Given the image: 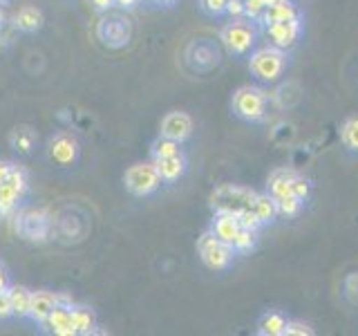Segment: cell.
I'll list each match as a JSON object with an SVG mask.
<instances>
[{
    "instance_id": "36",
    "label": "cell",
    "mask_w": 358,
    "mask_h": 336,
    "mask_svg": "<svg viewBox=\"0 0 358 336\" xmlns=\"http://www.w3.org/2000/svg\"><path fill=\"white\" fill-rule=\"evenodd\" d=\"M90 3H92V7L99 9V11H108L112 5H117L115 0H90Z\"/></svg>"
},
{
    "instance_id": "2",
    "label": "cell",
    "mask_w": 358,
    "mask_h": 336,
    "mask_svg": "<svg viewBox=\"0 0 358 336\" xmlns=\"http://www.w3.org/2000/svg\"><path fill=\"white\" fill-rule=\"evenodd\" d=\"M257 41V27L255 20L249 18H233L229 25L222 29V43L233 56H246L251 54Z\"/></svg>"
},
{
    "instance_id": "31",
    "label": "cell",
    "mask_w": 358,
    "mask_h": 336,
    "mask_svg": "<svg viewBox=\"0 0 358 336\" xmlns=\"http://www.w3.org/2000/svg\"><path fill=\"white\" fill-rule=\"evenodd\" d=\"M313 334V328L302 321H289L287 323V330H285V336H311Z\"/></svg>"
},
{
    "instance_id": "9",
    "label": "cell",
    "mask_w": 358,
    "mask_h": 336,
    "mask_svg": "<svg viewBox=\"0 0 358 336\" xmlns=\"http://www.w3.org/2000/svg\"><path fill=\"white\" fill-rule=\"evenodd\" d=\"M41 325L56 336H76V328L72 323V307L56 305L54 312Z\"/></svg>"
},
{
    "instance_id": "38",
    "label": "cell",
    "mask_w": 358,
    "mask_h": 336,
    "mask_svg": "<svg viewBox=\"0 0 358 336\" xmlns=\"http://www.w3.org/2000/svg\"><path fill=\"white\" fill-rule=\"evenodd\" d=\"M117 5H121V7H126V9H130V7H134L139 3V0H115Z\"/></svg>"
},
{
    "instance_id": "34",
    "label": "cell",
    "mask_w": 358,
    "mask_h": 336,
    "mask_svg": "<svg viewBox=\"0 0 358 336\" xmlns=\"http://www.w3.org/2000/svg\"><path fill=\"white\" fill-rule=\"evenodd\" d=\"M14 309H11V294H9V287L7 289H0V318H9Z\"/></svg>"
},
{
    "instance_id": "24",
    "label": "cell",
    "mask_w": 358,
    "mask_h": 336,
    "mask_svg": "<svg viewBox=\"0 0 358 336\" xmlns=\"http://www.w3.org/2000/svg\"><path fill=\"white\" fill-rule=\"evenodd\" d=\"M257 246V233L255 231H249V229H240V233L235 235L233 240V249L235 253H249Z\"/></svg>"
},
{
    "instance_id": "37",
    "label": "cell",
    "mask_w": 358,
    "mask_h": 336,
    "mask_svg": "<svg viewBox=\"0 0 358 336\" xmlns=\"http://www.w3.org/2000/svg\"><path fill=\"white\" fill-rule=\"evenodd\" d=\"M9 168H11V164H7V162H0V184H3V182H7Z\"/></svg>"
},
{
    "instance_id": "17",
    "label": "cell",
    "mask_w": 358,
    "mask_h": 336,
    "mask_svg": "<svg viewBox=\"0 0 358 336\" xmlns=\"http://www.w3.org/2000/svg\"><path fill=\"white\" fill-rule=\"evenodd\" d=\"M251 209L257 213V218H260L264 224H273L275 218L280 216L278 202L273 200L271 193H255V197H253V206H251Z\"/></svg>"
},
{
    "instance_id": "3",
    "label": "cell",
    "mask_w": 358,
    "mask_h": 336,
    "mask_svg": "<svg viewBox=\"0 0 358 336\" xmlns=\"http://www.w3.org/2000/svg\"><path fill=\"white\" fill-rule=\"evenodd\" d=\"M197 253L199 260L204 262L213 272H227L235 260V249L233 244L220 240L213 231H206L201 238L197 240Z\"/></svg>"
},
{
    "instance_id": "14",
    "label": "cell",
    "mask_w": 358,
    "mask_h": 336,
    "mask_svg": "<svg viewBox=\"0 0 358 336\" xmlns=\"http://www.w3.org/2000/svg\"><path fill=\"white\" fill-rule=\"evenodd\" d=\"M289 318L280 309L264 312L260 321H257V334L260 336H285Z\"/></svg>"
},
{
    "instance_id": "29",
    "label": "cell",
    "mask_w": 358,
    "mask_h": 336,
    "mask_svg": "<svg viewBox=\"0 0 358 336\" xmlns=\"http://www.w3.org/2000/svg\"><path fill=\"white\" fill-rule=\"evenodd\" d=\"M240 224H242V229H249V231H255V233H260V229L264 227V222L257 218V213L253 209H246L240 213Z\"/></svg>"
},
{
    "instance_id": "25",
    "label": "cell",
    "mask_w": 358,
    "mask_h": 336,
    "mask_svg": "<svg viewBox=\"0 0 358 336\" xmlns=\"http://www.w3.org/2000/svg\"><path fill=\"white\" fill-rule=\"evenodd\" d=\"M289 186H291V193H294L298 200L302 202H309L311 197V184H309V179H305L300 173L296 171H291L289 175Z\"/></svg>"
},
{
    "instance_id": "18",
    "label": "cell",
    "mask_w": 358,
    "mask_h": 336,
    "mask_svg": "<svg viewBox=\"0 0 358 336\" xmlns=\"http://www.w3.org/2000/svg\"><path fill=\"white\" fill-rule=\"evenodd\" d=\"M16 27L22 31H36L43 27V14L36 7H22L16 14Z\"/></svg>"
},
{
    "instance_id": "22",
    "label": "cell",
    "mask_w": 358,
    "mask_h": 336,
    "mask_svg": "<svg viewBox=\"0 0 358 336\" xmlns=\"http://www.w3.org/2000/svg\"><path fill=\"white\" fill-rule=\"evenodd\" d=\"M175 155H184L182 144L168 139V137L155 139V144H152V160H164V157H175Z\"/></svg>"
},
{
    "instance_id": "26",
    "label": "cell",
    "mask_w": 358,
    "mask_h": 336,
    "mask_svg": "<svg viewBox=\"0 0 358 336\" xmlns=\"http://www.w3.org/2000/svg\"><path fill=\"white\" fill-rule=\"evenodd\" d=\"M34 141H36V137H34V132L29 128H18V130H14V134H11V146H14V150H18L22 155L34 148Z\"/></svg>"
},
{
    "instance_id": "20",
    "label": "cell",
    "mask_w": 358,
    "mask_h": 336,
    "mask_svg": "<svg viewBox=\"0 0 358 336\" xmlns=\"http://www.w3.org/2000/svg\"><path fill=\"white\" fill-rule=\"evenodd\" d=\"M72 323L76 328V334H92L96 328L94 314L90 312L87 307H72Z\"/></svg>"
},
{
    "instance_id": "11",
    "label": "cell",
    "mask_w": 358,
    "mask_h": 336,
    "mask_svg": "<svg viewBox=\"0 0 358 336\" xmlns=\"http://www.w3.org/2000/svg\"><path fill=\"white\" fill-rule=\"evenodd\" d=\"M50 155L54 162H59L63 166L74 164L76 155H78V144L70 134H56V137L50 141Z\"/></svg>"
},
{
    "instance_id": "33",
    "label": "cell",
    "mask_w": 358,
    "mask_h": 336,
    "mask_svg": "<svg viewBox=\"0 0 358 336\" xmlns=\"http://www.w3.org/2000/svg\"><path fill=\"white\" fill-rule=\"evenodd\" d=\"M345 296L352 302H358V274H350L345 278Z\"/></svg>"
},
{
    "instance_id": "19",
    "label": "cell",
    "mask_w": 358,
    "mask_h": 336,
    "mask_svg": "<svg viewBox=\"0 0 358 336\" xmlns=\"http://www.w3.org/2000/svg\"><path fill=\"white\" fill-rule=\"evenodd\" d=\"M11 294V309L16 316H29L31 309V291L25 287H9Z\"/></svg>"
},
{
    "instance_id": "27",
    "label": "cell",
    "mask_w": 358,
    "mask_h": 336,
    "mask_svg": "<svg viewBox=\"0 0 358 336\" xmlns=\"http://www.w3.org/2000/svg\"><path fill=\"white\" fill-rule=\"evenodd\" d=\"M275 202H278V211L282 213V216H287V218H296L298 213L302 211V206H305V202L298 200L296 195H285V197H280Z\"/></svg>"
},
{
    "instance_id": "39",
    "label": "cell",
    "mask_w": 358,
    "mask_h": 336,
    "mask_svg": "<svg viewBox=\"0 0 358 336\" xmlns=\"http://www.w3.org/2000/svg\"><path fill=\"white\" fill-rule=\"evenodd\" d=\"M9 285H7V274H5V269L0 267V289H7Z\"/></svg>"
},
{
    "instance_id": "16",
    "label": "cell",
    "mask_w": 358,
    "mask_h": 336,
    "mask_svg": "<svg viewBox=\"0 0 358 336\" xmlns=\"http://www.w3.org/2000/svg\"><path fill=\"white\" fill-rule=\"evenodd\" d=\"M294 18H300L296 5L291 3V0H287V3H278V5H271L264 9V14L260 16V20L264 27L273 25V22H282V20H294Z\"/></svg>"
},
{
    "instance_id": "23",
    "label": "cell",
    "mask_w": 358,
    "mask_h": 336,
    "mask_svg": "<svg viewBox=\"0 0 358 336\" xmlns=\"http://www.w3.org/2000/svg\"><path fill=\"white\" fill-rule=\"evenodd\" d=\"M343 146L350 153H358V117H350L341 128Z\"/></svg>"
},
{
    "instance_id": "10",
    "label": "cell",
    "mask_w": 358,
    "mask_h": 336,
    "mask_svg": "<svg viewBox=\"0 0 358 336\" xmlns=\"http://www.w3.org/2000/svg\"><path fill=\"white\" fill-rule=\"evenodd\" d=\"M242 224H240V218L235 216V213H224V211H217L215 216H213V222H210V231L217 235L220 240L233 244L235 235L240 233Z\"/></svg>"
},
{
    "instance_id": "7",
    "label": "cell",
    "mask_w": 358,
    "mask_h": 336,
    "mask_svg": "<svg viewBox=\"0 0 358 336\" xmlns=\"http://www.w3.org/2000/svg\"><path fill=\"white\" fill-rule=\"evenodd\" d=\"M266 29V36L271 41V45L280 50H289L294 48L298 43L300 34H302V20L300 18H294V20H282V22H273V25L264 27Z\"/></svg>"
},
{
    "instance_id": "1",
    "label": "cell",
    "mask_w": 358,
    "mask_h": 336,
    "mask_svg": "<svg viewBox=\"0 0 358 336\" xmlns=\"http://www.w3.org/2000/svg\"><path fill=\"white\" fill-rule=\"evenodd\" d=\"M249 70L251 74L262 83H275L287 70V52L275 48V45H266L251 52L249 59Z\"/></svg>"
},
{
    "instance_id": "41",
    "label": "cell",
    "mask_w": 358,
    "mask_h": 336,
    "mask_svg": "<svg viewBox=\"0 0 358 336\" xmlns=\"http://www.w3.org/2000/svg\"><path fill=\"white\" fill-rule=\"evenodd\" d=\"M159 3H164V5H171V3H175V0H159Z\"/></svg>"
},
{
    "instance_id": "12",
    "label": "cell",
    "mask_w": 358,
    "mask_h": 336,
    "mask_svg": "<svg viewBox=\"0 0 358 336\" xmlns=\"http://www.w3.org/2000/svg\"><path fill=\"white\" fill-rule=\"evenodd\" d=\"M157 173H159L162 182L173 184L179 177L186 173V157L184 155H175V157H164V160H152Z\"/></svg>"
},
{
    "instance_id": "42",
    "label": "cell",
    "mask_w": 358,
    "mask_h": 336,
    "mask_svg": "<svg viewBox=\"0 0 358 336\" xmlns=\"http://www.w3.org/2000/svg\"><path fill=\"white\" fill-rule=\"evenodd\" d=\"M0 3H5V0H0Z\"/></svg>"
},
{
    "instance_id": "15",
    "label": "cell",
    "mask_w": 358,
    "mask_h": 336,
    "mask_svg": "<svg viewBox=\"0 0 358 336\" xmlns=\"http://www.w3.org/2000/svg\"><path fill=\"white\" fill-rule=\"evenodd\" d=\"M20 231L29 240H45L48 238V222L41 211H29L20 220Z\"/></svg>"
},
{
    "instance_id": "28",
    "label": "cell",
    "mask_w": 358,
    "mask_h": 336,
    "mask_svg": "<svg viewBox=\"0 0 358 336\" xmlns=\"http://www.w3.org/2000/svg\"><path fill=\"white\" fill-rule=\"evenodd\" d=\"M7 184H11L20 195H25L27 193V175H25V171L22 168H18V166H11L9 168V175H7Z\"/></svg>"
},
{
    "instance_id": "32",
    "label": "cell",
    "mask_w": 358,
    "mask_h": 336,
    "mask_svg": "<svg viewBox=\"0 0 358 336\" xmlns=\"http://www.w3.org/2000/svg\"><path fill=\"white\" fill-rule=\"evenodd\" d=\"M227 5H229V0H201V7H204V11H208L210 16L227 14Z\"/></svg>"
},
{
    "instance_id": "30",
    "label": "cell",
    "mask_w": 358,
    "mask_h": 336,
    "mask_svg": "<svg viewBox=\"0 0 358 336\" xmlns=\"http://www.w3.org/2000/svg\"><path fill=\"white\" fill-rule=\"evenodd\" d=\"M264 0H244V18H249V20H260V16L264 14Z\"/></svg>"
},
{
    "instance_id": "5",
    "label": "cell",
    "mask_w": 358,
    "mask_h": 336,
    "mask_svg": "<svg viewBox=\"0 0 358 336\" xmlns=\"http://www.w3.org/2000/svg\"><path fill=\"white\" fill-rule=\"evenodd\" d=\"M253 197H255V193L251 188H244L238 184H224L213 190L210 206L215 213L224 211V213H235V216H240L242 211L253 206Z\"/></svg>"
},
{
    "instance_id": "4",
    "label": "cell",
    "mask_w": 358,
    "mask_h": 336,
    "mask_svg": "<svg viewBox=\"0 0 358 336\" xmlns=\"http://www.w3.org/2000/svg\"><path fill=\"white\" fill-rule=\"evenodd\" d=\"M233 115L246 123H260L266 117V94L260 88L244 85L233 94Z\"/></svg>"
},
{
    "instance_id": "6",
    "label": "cell",
    "mask_w": 358,
    "mask_h": 336,
    "mask_svg": "<svg viewBox=\"0 0 358 336\" xmlns=\"http://www.w3.org/2000/svg\"><path fill=\"white\" fill-rule=\"evenodd\" d=\"M162 186V177L155 164H134L126 173V188L134 197H148Z\"/></svg>"
},
{
    "instance_id": "35",
    "label": "cell",
    "mask_w": 358,
    "mask_h": 336,
    "mask_svg": "<svg viewBox=\"0 0 358 336\" xmlns=\"http://www.w3.org/2000/svg\"><path fill=\"white\" fill-rule=\"evenodd\" d=\"M227 14L231 18H244V0H229Z\"/></svg>"
},
{
    "instance_id": "8",
    "label": "cell",
    "mask_w": 358,
    "mask_h": 336,
    "mask_svg": "<svg viewBox=\"0 0 358 336\" xmlns=\"http://www.w3.org/2000/svg\"><path fill=\"white\" fill-rule=\"evenodd\" d=\"M193 134V119L186 112H168L162 121V137L184 144Z\"/></svg>"
},
{
    "instance_id": "13",
    "label": "cell",
    "mask_w": 358,
    "mask_h": 336,
    "mask_svg": "<svg viewBox=\"0 0 358 336\" xmlns=\"http://www.w3.org/2000/svg\"><path fill=\"white\" fill-rule=\"evenodd\" d=\"M56 305H59V294H52V291H31L29 318H34L36 323H43L54 312Z\"/></svg>"
},
{
    "instance_id": "40",
    "label": "cell",
    "mask_w": 358,
    "mask_h": 336,
    "mask_svg": "<svg viewBox=\"0 0 358 336\" xmlns=\"http://www.w3.org/2000/svg\"><path fill=\"white\" fill-rule=\"evenodd\" d=\"M3 20H5V14H3V9H0V27H3Z\"/></svg>"
},
{
    "instance_id": "21",
    "label": "cell",
    "mask_w": 358,
    "mask_h": 336,
    "mask_svg": "<svg viewBox=\"0 0 358 336\" xmlns=\"http://www.w3.org/2000/svg\"><path fill=\"white\" fill-rule=\"evenodd\" d=\"M20 200H22V195L14 186L7 184V182L0 184V216H9V213L18 206Z\"/></svg>"
}]
</instances>
